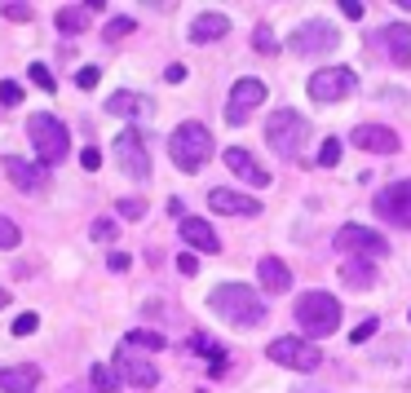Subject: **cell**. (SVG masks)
Returning a JSON list of instances; mask_svg holds the SVG:
<instances>
[{"mask_svg":"<svg viewBox=\"0 0 411 393\" xmlns=\"http://www.w3.org/2000/svg\"><path fill=\"white\" fill-rule=\"evenodd\" d=\"M296 323L305 336H332L336 327H341V301H336L332 292H305L296 296Z\"/></svg>","mask_w":411,"mask_h":393,"instance_id":"3","label":"cell"},{"mask_svg":"<svg viewBox=\"0 0 411 393\" xmlns=\"http://www.w3.org/2000/svg\"><path fill=\"white\" fill-rule=\"evenodd\" d=\"M257 279H261V288L274 292V296L292 288V270H287L279 256H261V261H257Z\"/></svg>","mask_w":411,"mask_h":393,"instance_id":"22","label":"cell"},{"mask_svg":"<svg viewBox=\"0 0 411 393\" xmlns=\"http://www.w3.org/2000/svg\"><path fill=\"white\" fill-rule=\"evenodd\" d=\"M106 111L119 115V120H146V115H155V102L142 98V93H133V89H119V93L106 98Z\"/></svg>","mask_w":411,"mask_h":393,"instance_id":"17","label":"cell"},{"mask_svg":"<svg viewBox=\"0 0 411 393\" xmlns=\"http://www.w3.org/2000/svg\"><path fill=\"white\" fill-rule=\"evenodd\" d=\"M27 137H31V146L35 155H40L44 164H58V159H67V146H71V137H67V124L58 120V115H31L27 120Z\"/></svg>","mask_w":411,"mask_h":393,"instance_id":"5","label":"cell"},{"mask_svg":"<svg viewBox=\"0 0 411 393\" xmlns=\"http://www.w3.org/2000/svg\"><path fill=\"white\" fill-rule=\"evenodd\" d=\"M5 305H9V292H5V288H0V309H5Z\"/></svg>","mask_w":411,"mask_h":393,"instance_id":"47","label":"cell"},{"mask_svg":"<svg viewBox=\"0 0 411 393\" xmlns=\"http://www.w3.org/2000/svg\"><path fill=\"white\" fill-rule=\"evenodd\" d=\"M265 141H270V150L279 155V159H296L301 146L310 141V120L296 111H274L270 120H265Z\"/></svg>","mask_w":411,"mask_h":393,"instance_id":"4","label":"cell"},{"mask_svg":"<svg viewBox=\"0 0 411 393\" xmlns=\"http://www.w3.org/2000/svg\"><path fill=\"white\" fill-rule=\"evenodd\" d=\"M80 164H84V168H89V173H93V168H102V155H98V150H93V146H89V150H84V155H80Z\"/></svg>","mask_w":411,"mask_h":393,"instance_id":"42","label":"cell"},{"mask_svg":"<svg viewBox=\"0 0 411 393\" xmlns=\"http://www.w3.org/2000/svg\"><path fill=\"white\" fill-rule=\"evenodd\" d=\"M358 89V76L349 67H323L310 76V98L314 102H341Z\"/></svg>","mask_w":411,"mask_h":393,"instance_id":"9","label":"cell"},{"mask_svg":"<svg viewBox=\"0 0 411 393\" xmlns=\"http://www.w3.org/2000/svg\"><path fill=\"white\" fill-rule=\"evenodd\" d=\"M190 349H195V353H203V358L212 363V376H221V372H226V358H230V353H226L221 344H217V340L208 336V331H190Z\"/></svg>","mask_w":411,"mask_h":393,"instance_id":"25","label":"cell"},{"mask_svg":"<svg viewBox=\"0 0 411 393\" xmlns=\"http://www.w3.org/2000/svg\"><path fill=\"white\" fill-rule=\"evenodd\" d=\"M35 327H40V314H31V309H27V314H18V318H14V336H31Z\"/></svg>","mask_w":411,"mask_h":393,"instance_id":"36","label":"cell"},{"mask_svg":"<svg viewBox=\"0 0 411 393\" xmlns=\"http://www.w3.org/2000/svg\"><path fill=\"white\" fill-rule=\"evenodd\" d=\"M111 376H115V380H128V385H137V389H155V385H160V372H155V363L133 358L124 344H119V353L111 358Z\"/></svg>","mask_w":411,"mask_h":393,"instance_id":"13","label":"cell"},{"mask_svg":"<svg viewBox=\"0 0 411 393\" xmlns=\"http://www.w3.org/2000/svg\"><path fill=\"white\" fill-rule=\"evenodd\" d=\"M5 173H9V182H14V186L22 190V195H40V190H44V182H49L40 164L14 159V155H9V159H5Z\"/></svg>","mask_w":411,"mask_h":393,"instance_id":"18","label":"cell"},{"mask_svg":"<svg viewBox=\"0 0 411 393\" xmlns=\"http://www.w3.org/2000/svg\"><path fill=\"white\" fill-rule=\"evenodd\" d=\"M376 327H380V318H362V323L349 331V344H362V340H371L376 336Z\"/></svg>","mask_w":411,"mask_h":393,"instance_id":"34","label":"cell"},{"mask_svg":"<svg viewBox=\"0 0 411 393\" xmlns=\"http://www.w3.org/2000/svg\"><path fill=\"white\" fill-rule=\"evenodd\" d=\"M115 217L142 221V217H146V199H137V195H133V199H119V204H115Z\"/></svg>","mask_w":411,"mask_h":393,"instance_id":"30","label":"cell"},{"mask_svg":"<svg viewBox=\"0 0 411 393\" xmlns=\"http://www.w3.org/2000/svg\"><path fill=\"white\" fill-rule=\"evenodd\" d=\"M341 14H345L349 22H358L362 14H367V9H362V0H341Z\"/></svg>","mask_w":411,"mask_h":393,"instance_id":"40","label":"cell"},{"mask_svg":"<svg viewBox=\"0 0 411 393\" xmlns=\"http://www.w3.org/2000/svg\"><path fill=\"white\" fill-rule=\"evenodd\" d=\"M67 393H89V385H71V389H67Z\"/></svg>","mask_w":411,"mask_h":393,"instance_id":"46","label":"cell"},{"mask_svg":"<svg viewBox=\"0 0 411 393\" xmlns=\"http://www.w3.org/2000/svg\"><path fill=\"white\" fill-rule=\"evenodd\" d=\"M18 243H22V230L5 217V212H0V247H5V252H14Z\"/></svg>","mask_w":411,"mask_h":393,"instance_id":"31","label":"cell"},{"mask_svg":"<svg viewBox=\"0 0 411 393\" xmlns=\"http://www.w3.org/2000/svg\"><path fill=\"white\" fill-rule=\"evenodd\" d=\"M89 18H93V14H89L84 5H62L53 22H58V31H67V35H80L84 27H89Z\"/></svg>","mask_w":411,"mask_h":393,"instance_id":"26","label":"cell"},{"mask_svg":"<svg viewBox=\"0 0 411 393\" xmlns=\"http://www.w3.org/2000/svg\"><path fill=\"white\" fill-rule=\"evenodd\" d=\"M371 204H376V212H380L389 225L411 230V177H403V182H394V186H385Z\"/></svg>","mask_w":411,"mask_h":393,"instance_id":"11","label":"cell"},{"mask_svg":"<svg viewBox=\"0 0 411 393\" xmlns=\"http://www.w3.org/2000/svg\"><path fill=\"white\" fill-rule=\"evenodd\" d=\"M336 44H341V31L323 18H310L292 31V53H301V58H323V53H332Z\"/></svg>","mask_w":411,"mask_h":393,"instance_id":"7","label":"cell"},{"mask_svg":"<svg viewBox=\"0 0 411 393\" xmlns=\"http://www.w3.org/2000/svg\"><path fill=\"white\" fill-rule=\"evenodd\" d=\"M115 159L119 168H124L133 182H146L151 177V155H146V137L137 133V128H124V133L115 137Z\"/></svg>","mask_w":411,"mask_h":393,"instance_id":"10","label":"cell"},{"mask_svg":"<svg viewBox=\"0 0 411 393\" xmlns=\"http://www.w3.org/2000/svg\"><path fill=\"white\" fill-rule=\"evenodd\" d=\"M252 44H257V53H274V31L261 22V27L252 31Z\"/></svg>","mask_w":411,"mask_h":393,"instance_id":"35","label":"cell"},{"mask_svg":"<svg viewBox=\"0 0 411 393\" xmlns=\"http://www.w3.org/2000/svg\"><path fill=\"white\" fill-rule=\"evenodd\" d=\"M164 344L168 340L160 336V331H146V327H133L128 336H124V349H151V353H160Z\"/></svg>","mask_w":411,"mask_h":393,"instance_id":"27","label":"cell"},{"mask_svg":"<svg viewBox=\"0 0 411 393\" xmlns=\"http://www.w3.org/2000/svg\"><path fill=\"white\" fill-rule=\"evenodd\" d=\"M177 270H181V274H195V270H199V256H190V252L177 256Z\"/></svg>","mask_w":411,"mask_h":393,"instance_id":"44","label":"cell"},{"mask_svg":"<svg viewBox=\"0 0 411 393\" xmlns=\"http://www.w3.org/2000/svg\"><path fill=\"white\" fill-rule=\"evenodd\" d=\"M106 265H111L115 274H124V270H128V256H124V252H111V256H106Z\"/></svg>","mask_w":411,"mask_h":393,"instance_id":"45","label":"cell"},{"mask_svg":"<svg viewBox=\"0 0 411 393\" xmlns=\"http://www.w3.org/2000/svg\"><path fill=\"white\" fill-rule=\"evenodd\" d=\"M0 14L14 18V22H27V18H31V9H27V5H0Z\"/></svg>","mask_w":411,"mask_h":393,"instance_id":"41","label":"cell"},{"mask_svg":"<svg viewBox=\"0 0 411 393\" xmlns=\"http://www.w3.org/2000/svg\"><path fill=\"white\" fill-rule=\"evenodd\" d=\"M349 146L371 150V155H398V150H403V141H398V133H394V128H385V124H358L354 133H349Z\"/></svg>","mask_w":411,"mask_h":393,"instance_id":"14","label":"cell"},{"mask_svg":"<svg viewBox=\"0 0 411 393\" xmlns=\"http://www.w3.org/2000/svg\"><path fill=\"white\" fill-rule=\"evenodd\" d=\"M0 102H5V106H18V102H22V85L5 80V85H0Z\"/></svg>","mask_w":411,"mask_h":393,"instance_id":"37","label":"cell"},{"mask_svg":"<svg viewBox=\"0 0 411 393\" xmlns=\"http://www.w3.org/2000/svg\"><path fill=\"white\" fill-rule=\"evenodd\" d=\"M261 102H265V85H261V80H252V76L235 80L230 102H226V120H230V124H244V120H248V111H257Z\"/></svg>","mask_w":411,"mask_h":393,"instance_id":"12","label":"cell"},{"mask_svg":"<svg viewBox=\"0 0 411 393\" xmlns=\"http://www.w3.org/2000/svg\"><path fill=\"white\" fill-rule=\"evenodd\" d=\"M89 234H93V239H115V221H111V217L93 221V230H89Z\"/></svg>","mask_w":411,"mask_h":393,"instance_id":"39","label":"cell"},{"mask_svg":"<svg viewBox=\"0 0 411 393\" xmlns=\"http://www.w3.org/2000/svg\"><path fill=\"white\" fill-rule=\"evenodd\" d=\"M385 53H389L394 67H411V27L407 22H385V27L371 35Z\"/></svg>","mask_w":411,"mask_h":393,"instance_id":"15","label":"cell"},{"mask_svg":"<svg viewBox=\"0 0 411 393\" xmlns=\"http://www.w3.org/2000/svg\"><path fill=\"white\" fill-rule=\"evenodd\" d=\"M208 309L221 314L226 323H235V327H261L265 323V301L252 288H244V283H221V288H212Z\"/></svg>","mask_w":411,"mask_h":393,"instance_id":"1","label":"cell"},{"mask_svg":"<svg viewBox=\"0 0 411 393\" xmlns=\"http://www.w3.org/2000/svg\"><path fill=\"white\" fill-rule=\"evenodd\" d=\"M336 252H345V261H380L389 256V239L380 230H367V225H341L336 230Z\"/></svg>","mask_w":411,"mask_h":393,"instance_id":"6","label":"cell"},{"mask_svg":"<svg viewBox=\"0 0 411 393\" xmlns=\"http://www.w3.org/2000/svg\"><path fill=\"white\" fill-rule=\"evenodd\" d=\"M40 389V367L18 363V367H0V393H35Z\"/></svg>","mask_w":411,"mask_h":393,"instance_id":"19","label":"cell"},{"mask_svg":"<svg viewBox=\"0 0 411 393\" xmlns=\"http://www.w3.org/2000/svg\"><path fill=\"white\" fill-rule=\"evenodd\" d=\"M98 80H102V71H98V67H80V71H76V85H80V89H93Z\"/></svg>","mask_w":411,"mask_h":393,"instance_id":"38","label":"cell"},{"mask_svg":"<svg viewBox=\"0 0 411 393\" xmlns=\"http://www.w3.org/2000/svg\"><path fill=\"white\" fill-rule=\"evenodd\" d=\"M270 353L279 367H292V372H314V367L323 363V353H319V344L305 340V336H279V340H270Z\"/></svg>","mask_w":411,"mask_h":393,"instance_id":"8","label":"cell"},{"mask_svg":"<svg viewBox=\"0 0 411 393\" xmlns=\"http://www.w3.org/2000/svg\"><path fill=\"white\" fill-rule=\"evenodd\" d=\"M341 141H336V137H328V141H323V146H319V168H336V164H341Z\"/></svg>","mask_w":411,"mask_h":393,"instance_id":"32","label":"cell"},{"mask_svg":"<svg viewBox=\"0 0 411 393\" xmlns=\"http://www.w3.org/2000/svg\"><path fill=\"white\" fill-rule=\"evenodd\" d=\"M181 239L195 252H221V239H217V230L203 217H181Z\"/></svg>","mask_w":411,"mask_h":393,"instance_id":"21","label":"cell"},{"mask_svg":"<svg viewBox=\"0 0 411 393\" xmlns=\"http://www.w3.org/2000/svg\"><path fill=\"white\" fill-rule=\"evenodd\" d=\"M89 393H115V376L106 363H93L89 367Z\"/></svg>","mask_w":411,"mask_h":393,"instance_id":"28","label":"cell"},{"mask_svg":"<svg viewBox=\"0 0 411 393\" xmlns=\"http://www.w3.org/2000/svg\"><path fill=\"white\" fill-rule=\"evenodd\" d=\"M133 31H137V22H133V18H111V22H106V44H119V40H124V35H133Z\"/></svg>","mask_w":411,"mask_h":393,"instance_id":"29","label":"cell"},{"mask_svg":"<svg viewBox=\"0 0 411 393\" xmlns=\"http://www.w3.org/2000/svg\"><path fill=\"white\" fill-rule=\"evenodd\" d=\"M221 35H230V18L217 14V9H208V14H199L195 22H190V40H195V44L221 40Z\"/></svg>","mask_w":411,"mask_h":393,"instance_id":"23","label":"cell"},{"mask_svg":"<svg viewBox=\"0 0 411 393\" xmlns=\"http://www.w3.org/2000/svg\"><path fill=\"white\" fill-rule=\"evenodd\" d=\"M208 208L212 212H226V217H257L261 212V199L252 195H239V190H208Z\"/></svg>","mask_w":411,"mask_h":393,"instance_id":"16","label":"cell"},{"mask_svg":"<svg viewBox=\"0 0 411 393\" xmlns=\"http://www.w3.org/2000/svg\"><path fill=\"white\" fill-rule=\"evenodd\" d=\"M168 155H173V164H177L181 173H199L203 164L212 159V133L199 120L177 124L173 137H168Z\"/></svg>","mask_w":411,"mask_h":393,"instance_id":"2","label":"cell"},{"mask_svg":"<svg viewBox=\"0 0 411 393\" xmlns=\"http://www.w3.org/2000/svg\"><path fill=\"white\" fill-rule=\"evenodd\" d=\"M226 168H230L235 177H244L248 186H270V173H265L248 150H239V146H226Z\"/></svg>","mask_w":411,"mask_h":393,"instance_id":"20","label":"cell"},{"mask_svg":"<svg viewBox=\"0 0 411 393\" xmlns=\"http://www.w3.org/2000/svg\"><path fill=\"white\" fill-rule=\"evenodd\" d=\"M27 76H31V85H35V89H49V93L58 89V80L49 76V67H44V62H31V71H27Z\"/></svg>","mask_w":411,"mask_h":393,"instance_id":"33","label":"cell"},{"mask_svg":"<svg viewBox=\"0 0 411 393\" xmlns=\"http://www.w3.org/2000/svg\"><path fill=\"white\" fill-rule=\"evenodd\" d=\"M341 279H345V288H354V292H371L376 288V261H345Z\"/></svg>","mask_w":411,"mask_h":393,"instance_id":"24","label":"cell"},{"mask_svg":"<svg viewBox=\"0 0 411 393\" xmlns=\"http://www.w3.org/2000/svg\"><path fill=\"white\" fill-rule=\"evenodd\" d=\"M164 80H168V85H181V80H186V67H181V62H173V67L164 71Z\"/></svg>","mask_w":411,"mask_h":393,"instance_id":"43","label":"cell"}]
</instances>
